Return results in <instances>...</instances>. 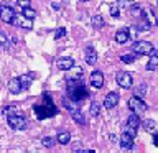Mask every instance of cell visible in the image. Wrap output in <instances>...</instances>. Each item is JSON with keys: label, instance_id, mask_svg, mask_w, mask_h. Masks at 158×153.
Wrapping results in <instances>:
<instances>
[{"label": "cell", "instance_id": "7a4b0ae2", "mask_svg": "<svg viewBox=\"0 0 158 153\" xmlns=\"http://www.w3.org/2000/svg\"><path fill=\"white\" fill-rule=\"evenodd\" d=\"M33 110H35V114H36L38 118H48V117H53V115L58 114V109L54 107V104H53L51 99H49L48 94L44 96V102L35 104Z\"/></svg>", "mask_w": 158, "mask_h": 153}, {"label": "cell", "instance_id": "7c38bea8", "mask_svg": "<svg viewBox=\"0 0 158 153\" xmlns=\"http://www.w3.org/2000/svg\"><path fill=\"white\" fill-rule=\"evenodd\" d=\"M120 147L123 148V150H130V148L133 147V137L128 135L127 132H123L120 135Z\"/></svg>", "mask_w": 158, "mask_h": 153}, {"label": "cell", "instance_id": "836d02e7", "mask_svg": "<svg viewBox=\"0 0 158 153\" xmlns=\"http://www.w3.org/2000/svg\"><path fill=\"white\" fill-rule=\"evenodd\" d=\"M18 7L20 8H25V7H30V0H17Z\"/></svg>", "mask_w": 158, "mask_h": 153}, {"label": "cell", "instance_id": "f546056e", "mask_svg": "<svg viewBox=\"0 0 158 153\" xmlns=\"http://www.w3.org/2000/svg\"><path fill=\"white\" fill-rule=\"evenodd\" d=\"M142 125H143V128H145V130L152 132L153 128H155V122H153V120H145V122L142 123Z\"/></svg>", "mask_w": 158, "mask_h": 153}, {"label": "cell", "instance_id": "52a82bcc", "mask_svg": "<svg viewBox=\"0 0 158 153\" xmlns=\"http://www.w3.org/2000/svg\"><path fill=\"white\" fill-rule=\"evenodd\" d=\"M13 18H15L13 8L8 7V5H0V20L3 23H12Z\"/></svg>", "mask_w": 158, "mask_h": 153}, {"label": "cell", "instance_id": "7402d4cb", "mask_svg": "<svg viewBox=\"0 0 158 153\" xmlns=\"http://www.w3.org/2000/svg\"><path fill=\"white\" fill-rule=\"evenodd\" d=\"M135 58H137L135 53H128V54H122L120 61L122 63H127V64H132V63H135Z\"/></svg>", "mask_w": 158, "mask_h": 153}, {"label": "cell", "instance_id": "4fadbf2b", "mask_svg": "<svg viewBox=\"0 0 158 153\" xmlns=\"http://www.w3.org/2000/svg\"><path fill=\"white\" fill-rule=\"evenodd\" d=\"M128 38H130V30L128 28H123V30H118V31L115 33V41L118 44H123L128 41Z\"/></svg>", "mask_w": 158, "mask_h": 153}, {"label": "cell", "instance_id": "1f68e13d", "mask_svg": "<svg viewBox=\"0 0 158 153\" xmlns=\"http://www.w3.org/2000/svg\"><path fill=\"white\" fill-rule=\"evenodd\" d=\"M110 15H112V17H118V15H120V12H118V7H117V5H112V7H110Z\"/></svg>", "mask_w": 158, "mask_h": 153}, {"label": "cell", "instance_id": "f1b7e54d", "mask_svg": "<svg viewBox=\"0 0 158 153\" xmlns=\"http://www.w3.org/2000/svg\"><path fill=\"white\" fill-rule=\"evenodd\" d=\"M145 94H147V86H145V84H142L140 87H137V91H135V96L137 97H143Z\"/></svg>", "mask_w": 158, "mask_h": 153}, {"label": "cell", "instance_id": "5bb4252c", "mask_svg": "<svg viewBox=\"0 0 158 153\" xmlns=\"http://www.w3.org/2000/svg\"><path fill=\"white\" fill-rule=\"evenodd\" d=\"M84 56H86V63L87 64H96L97 61V53H96V49H94L92 46H87L86 48V51H84Z\"/></svg>", "mask_w": 158, "mask_h": 153}, {"label": "cell", "instance_id": "d4e9b609", "mask_svg": "<svg viewBox=\"0 0 158 153\" xmlns=\"http://www.w3.org/2000/svg\"><path fill=\"white\" fill-rule=\"evenodd\" d=\"M22 15L27 17V18H30V20H33L35 17H36V12H35L31 7H25V8H22Z\"/></svg>", "mask_w": 158, "mask_h": 153}, {"label": "cell", "instance_id": "6da1fadb", "mask_svg": "<svg viewBox=\"0 0 158 153\" xmlns=\"http://www.w3.org/2000/svg\"><path fill=\"white\" fill-rule=\"evenodd\" d=\"M66 86H68V96L71 101L81 102V101L89 97V91L82 86L81 77L79 79H66Z\"/></svg>", "mask_w": 158, "mask_h": 153}, {"label": "cell", "instance_id": "74e56055", "mask_svg": "<svg viewBox=\"0 0 158 153\" xmlns=\"http://www.w3.org/2000/svg\"><path fill=\"white\" fill-rule=\"evenodd\" d=\"M156 25H158V17H156Z\"/></svg>", "mask_w": 158, "mask_h": 153}, {"label": "cell", "instance_id": "8992f818", "mask_svg": "<svg viewBox=\"0 0 158 153\" xmlns=\"http://www.w3.org/2000/svg\"><path fill=\"white\" fill-rule=\"evenodd\" d=\"M128 109H130L132 112H135V114H138V115H142L143 112H147V104L142 101V97H132L130 101H128Z\"/></svg>", "mask_w": 158, "mask_h": 153}, {"label": "cell", "instance_id": "d590c367", "mask_svg": "<svg viewBox=\"0 0 158 153\" xmlns=\"http://www.w3.org/2000/svg\"><path fill=\"white\" fill-rule=\"evenodd\" d=\"M5 41H7V38H5V35L0 31V43H5Z\"/></svg>", "mask_w": 158, "mask_h": 153}, {"label": "cell", "instance_id": "277c9868", "mask_svg": "<svg viewBox=\"0 0 158 153\" xmlns=\"http://www.w3.org/2000/svg\"><path fill=\"white\" fill-rule=\"evenodd\" d=\"M132 51L135 53L137 56H143V54L155 53V49H153V44L150 41H137V43H133Z\"/></svg>", "mask_w": 158, "mask_h": 153}, {"label": "cell", "instance_id": "ac0fdd59", "mask_svg": "<svg viewBox=\"0 0 158 153\" xmlns=\"http://www.w3.org/2000/svg\"><path fill=\"white\" fill-rule=\"evenodd\" d=\"M156 68H158V54L152 53L150 59H148V63H147V69H148V71H155Z\"/></svg>", "mask_w": 158, "mask_h": 153}, {"label": "cell", "instance_id": "ab89813d", "mask_svg": "<svg viewBox=\"0 0 158 153\" xmlns=\"http://www.w3.org/2000/svg\"><path fill=\"white\" fill-rule=\"evenodd\" d=\"M127 2H133V0H127Z\"/></svg>", "mask_w": 158, "mask_h": 153}, {"label": "cell", "instance_id": "cb8c5ba5", "mask_svg": "<svg viewBox=\"0 0 158 153\" xmlns=\"http://www.w3.org/2000/svg\"><path fill=\"white\" fill-rule=\"evenodd\" d=\"M152 27H150V20H147L145 17H143V22H140L137 25V30L138 31H148V30H150Z\"/></svg>", "mask_w": 158, "mask_h": 153}, {"label": "cell", "instance_id": "484cf974", "mask_svg": "<svg viewBox=\"0 0 158 153\" xmlns=\"http://www.w3.org/2000/svg\"><path fill=\"white\" fill-rule=\"evenodd\" d=\"M89 114H91V117H97L99 114H101V105H99L97 102H92L91 109H89Z\"/></svg>", "mask_w": 158, "mask_h": 153}, {"label": "cell", "instance_id": "ba28073f", "mask_svg": "<svg viewBox=\"0 0 158 153\" xmlns=\"http://www.w3.org/2000/svg\"><path fill=\"white\" fill-rule=\"evenodd\" d=\"M89 81H91L92 84V87H96V89H101L104 86V74L101 71H94L91 74V77H89Z\"/></svg>", "mask_w": 158, "mask_h": 153}, {"label": "cell", "instance_id": "d6a6232c", "mask_svg": "<svg viewBox=\"0 0 158 153\" xmlns=\"http://www.w3.org/2000/svg\"><path fill=\"white\" fill-rule=\"evenodd\" d=\"M125 132L128 133V135H132L133 138H135V135H137V128H132V127H128V125H125Z\"/></svg>", "mask_w": 158, "mask_h": 153}, {"label": "cell", "instance_id": "30bf717a", "mask_svg": "<svg viewBox=\"0 0 158 153\" xmlns=\"http://www.w3.org/2000/svg\"><path fill=\"white\" fill-rule=\"evenodd\" d=\"M118 104V94L117 92H109L104 99V107L106 109H114Z\"/></svg>", "mask_w": 158, "mask_h": 153}, {"label": "cell", "instance_id": "9c48e42d", "mask_svg": "<svg viewBox=\"0 0 158 153\" xmlns=\"http://www.w3.org/2000/svg\"><path fill=\"white\" fill-rule=\"evenodd\" d=\"M12 23L17 25V27H22L25 30H31V27H33L31 20L27 18V17H23V15H22V17H17V15H15V18L12 20Z\"/></svg>", "mask_w": 158, "mask_h": 153}, {"label": "cell", "instance_id": "4dcf8cb0", "mask_svg": "<svg viewBox=\"0 0 158 153\" xmlns=\"http://www.w3.org/2000/svg\"><path fill=\"white\" fill-rule=\"evenodd\" d=\"M63 36H66V28H58L56 33H54V39H59Z\"/></svg>", "mask_w": 158, "mask_h": 153}, {"label": "cell", "instance_id": "8d00e7d4", "mask_svg": "<svg viewBox=\"0 0 158 153\" xmlns=\"http://www.w3.org/2000/svg\"><path fill=\"white\" fill-rule=\"evenodd\" d=\"M2 112H3V109H2V107H0V114H2Z\"/></svg>", "mask_w": 158, "mask_h": 153}, {"label": "cell", "instance_id": "8fae6325", "mask_svg": "<svg viewBox=\"0 0 158 153\" xmlns=\"http://www.w3.org/2000/svg\"><path fill=\"white\" fill-rule=\"evenodd\" d=\"M56 66L61 71H69L74 66V61H73V58H59L56 61Z\"/></svg>", "mask_w": 158, "mask_h": 153}, {"label": "cell", "instance_id": "2e32d148", "mask_svg": "<svg viewBox=\"0 0 158 153\" xmlns=\"http://www.w3.org/2000/svg\"><path fill=\"white\" fill-rule=\"evenodd\" d=\"M140 117H138V114H135V112H132V115L127 118V123L125 125H128V127H132V128H138V125H140Z\"/></svg>", "mask_w": 158, "mask_h": 153}, {"label": "cell", "instance_id": "9a60e30c", "mask_svg": "<svg viewBox=\"0 0 158 153\" xmlns=\"http://www.w3.org/2000/svg\"><path fill=\"white\" fill-rule=\"evenodd\" d=\"M8 91L12 92V94L22 92V84H20V79L18 77H15V79H12V81L8 82Z\"/></svg>", "mask_w": 158, "mask_h": 153}, {"label": "cell", "instance_id": "603a6c76", "mask_svg": "<svg viewBox=\"0 0 158 153\" xmlns=\"http://www.w3.org/2000/svg\"><path fill=\"white\" fill-rule=\"evenodd\" d=\"M71 115H73V118H74V122H76V123L86 125V118H84V115H82V112H81V110H76L74 114H71Z\"/></svg>", "mask_w": 158, "mask_h": 153}, {"label": "cell", "instance_id": "44dd1931", "mask_svg": "<svg viewBox=\"0 0 158 153\" xmlns=\"http://www.w3.org/2000/svg\"><path fill=\"white\" fill-rule=\"evenodd\" d=\"M91 23H92L94 28H102L104 25H106V23H104V18L101 17V15H96V17H92V18H91Z\"/></svg>", "mask_w": 158, "mask_h": 153}, {"label": "cell", "instance_id": "e575fe53", "mask_svg": "<svg viewBox=\"0 0 158 153\" xmlns=\"http://www.w3.org/2000/svg\"><path fill=\"white\" fill-rule=\"evenodd\" d=\"M153 145L158 147V132H156V133H153Z\"/></svg>", "mask_w": 158, "mask_h": 153}, {"label": "cell", "instance_id": "ffe728a7", "mask_svg": "<svg viewBox=\"0 0 158 153\" xmlns=\"http://www.w3.org/2000/svg\"><path fill=\"white\" fill-rule=\"evenodd\" d=\"M31 81H33V74H25V76H22L20 77V84H22V91L23 89H28L30 87V84H31Z\"/></svg>", "mask_w": 158, "mask_h": 153}, {"label": "cell", "instance_id": "83f0119b", "mask_svg": "<svg viewBox=\"0 0 158 153\" xmlns=\"http://www.w3.org/2000/svg\"><path fill=\"white\" fill-rule=\"evenodd\" d=\"M41 143H43V147H46V148H53V147H54V138L44 137L43 140H41Z\"/></svg>", "mask_w": 158, "mask_h": 153}, {"label": "cell", "instance_id": "3957f363", "mask_svg": "<svg viewBox=\"0 0 158 153\" xmlns=\"http://www.w3.org/2000/svg\"><path fill=\"white\" fill-rule=\"evenodd\" d=\"M7 120H8V125L13 130H23L25 125H27V118H25V115L22 112L10 114V115H7Z\"/></svg>", "mask_w": 158, "mask_h": 153}, {"label": "cell", "instance_id": "f35d334b", "mask_svg": "<svg viewBox=\"0 0 158 153\" xmlns=\"http://www.w3.org/2000/svg\"><path fill=\"white\" fill-rule=\"evenodd\" d=\"M81 2H87V0H81Z\"/></svg>", "mask_w": 158, "mask_h": 153}, {"label": "cell", "instance_id": "d6986e66", "mask_svg": "<svg viewBox=\"0 0 158 153\" xmlns=\"http://www.w3.org/2000/svg\"><path fill=\"white\" fill-rule=\"evenodd\" d=\"M69 71H71V72L68 74V79H79L82 76V68L81 66H73Z\"/></svg>", "mask_w": 158, "mask_h": 153}, {"label": "cell", "instance_id": "4316f807", "mask_svg": "<svg viewBox=\"0 0 158 153\" xmlns=\"http://www.w3.org/2000/svg\"><path fill=\"white\" fill-rule=\"evenodd\" d=\"M130 15H132V17H142V15H143V12H142V7H140V5H132V7H130Z\"/></svg>", "mask_w": 158, "mask_h": 153}, {"label": "cell", "instance_id": "e0dca14e", "mask_svg": "<svg viewBox=\"0 0 158 153\" xmlns=\"http://www.w3.org/2000/svg\"><path fill=\"white\" fill-rule=\"evenodd\" d=\"M56 140H58V143H61V145H68V143L71 142V133L66 132V130H61L58 133Z\"/></svg>", "mask_w": 158, "mask_h": 153}, {"label": "cell", "instance_id": "5b68a950", "mask_svg": "<svg viewBox=\"0 0 158 153\" xmlns=\"http://www.w3.org/2000/svg\"><path fill=\"white\" fill-rule=\"evenodd\" d=\"M115 81H117V84H118L120 87L130 89L132 84H133V77H132V74L127 72V71H118V72L115 74Z\"/></svg>", "mask_w": 158, "mask_h": 153}]
</instances>
